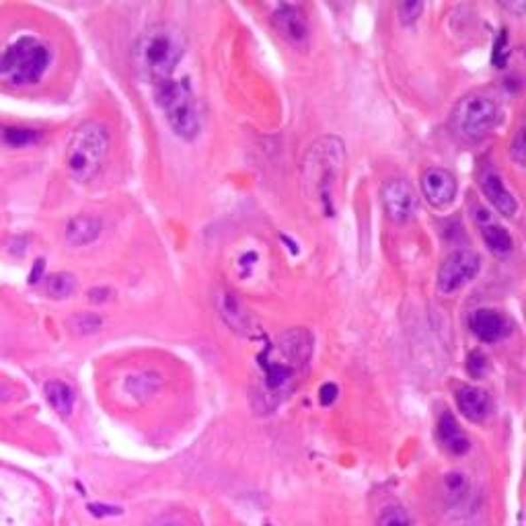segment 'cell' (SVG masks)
<instances>
[{"label": "cell", "mask_w": 526, "mask_h": 526, "mask_svg": "<svg viewBox=\"0 0 526 526\" xmlns=\"http://www.w3.org/2000/svg\"><path fill=\"white\" fill-rule=\"evenodd\" d=\"M313 356V337L307 329H290L259 354L262 397L270 409L280 405L301 381Z\"/></svg>", "instance_id": "6da1fadb"}, {"label": "cell", "mask_w": 526, "mask_h": 526, "mask_svg": "<svg viewBox=\"0 0 526 526\" xmlns=\"http://www.w3.org/2000/svg\"><path fill=\"white\" fill-rule=\"evenodd\" d=\"M185 54V37L173 25H153L136 42L132 60L140 79L153 82L154 87L171 79Z\"/></svg>", "instance_id": "7a4b0ae2"}, {"label": "cell", "mask_w": 526, "mask_h": 526, "mask_svg": "<svg viewBox=\"0 0 526 526\" xmlns=\"http://www.w3.org/2000/svg\"><path fill=\"white\" fill-rule=\"evenodd\" d=\"M109 146H112V138H109L106 123L95 120L82 122L75 130L64 153V167L70 177L79 184H89L90 179H95L106 165Z\"/></svg>", "instance_id": "3957f363"}, {"label": "cell", "mask_w": 526, "mask_h": 526, "mask_svg": "<svg viewBox=\"0 0 526 526\" xmlns=\"http://www.w3.org/2000/svg\"><path fill=\"white\" fill-rule=\"evenodd\" d=\"M343 165H346V151L335 136L317 140L304 159V184L310 187V196L319 200L327 216L334 212L335 184Z\"/></svg>", "instance_id": "277c9868"}, {"label": "cell", "mask_w": 526, "mask_h": 526, "mask_svg": "<svg viewBox=\"0 0 526 526\" xmlns=\"http://www.w3.org/2000/svg\"><path fill=\"white\" fill-rule=\"evenodd\" d=\"M50 68V50L34 35H21L0 50V82L29 87L43 79Z\"/></svg>", "instance_id": "5b68a950"}, {"label": "cell", "mask_w": 526, "mask_h": 526, "mask_svg": "<svg viewBox=\"0 0 526 526\" xmlns=\"http://www.w3.org/2000/svg\"><path fill=\"white\" fill-rule=\"evenodd\" d=\"M154 101L175 134L193 140L202 130V109L187 81L169 79L154 87Z\"/></svg>", "instance_id": "8992f818"}, {"label": "cell", "mask_w": 526, "mask_h": 526, "mask_svg": "<svg viewBox=\"0 0 526 526\" xmlns=\"http://www.w3.org/2000/svg\"><path fill=\"white\" fill-rule=\"evenodd\" d=\"M499 122L498 103L487 95H465L451 114L452 130L469 142L483 140Z\"/></svg>", "instance_id": "52a82bcc"}, {"label": "cell", "mask_w": 526, "mask_h": 526, "mask_svg": "<svg viewBox=\"0 0 526 526\" xmlns=\"http://www.w3.org/2000/svg\"><path fill=\"white\" fill-rule=\"evenodd\" d=\"M479 270H482V259L477 253L469 249L452 251L451 255L444 257L438 270V290L446 296L454 294L465 288L479 274Z\"/></svg>", "instance_id": "ba28073f"}, {"label": "cell", "mask_w": 526, "mask_h": 526, "mask_svg": "<svg viewBox=\"0 0 526 526\" xmlns=\"http://www.w3.org/2000/svg\"><path fill=\"white\" fill-rule=\"evenodd\" d=\"M381 204L391 223L404 224L415 214L418 198L409 181L397 177L385 181V185L381 187Z\"/></svg>", "instance_id": "9c48e42d"}, {"label": "cell", "mask_w": 526, "mask_h": 526, "mask_svg": "<svg viewBox=\"0 0 526 526\" xmlns=\"http://www.w3.org/2000/svg\"><path fill=\"white\" fill-rule=\"evenodd\" d=\"M421 193L434 208H446L457 198V179L448 169L430 167L421 175Z\"/></svg>", "instance_id": "30bf717a"}, {"label": "cell", "mask_w": 526, "mask_h": 526, "mask_svg": "<svg viewBox=\"0 0 526 526\" xmlns=\"http://www.w3.org/2000/svg\"><path fill=\"white\" fill-rule=\"evenodd\" d=\"M471 334L483 343H498L510 335V321L493 309H477L469 315Z\"/></svg>", "instance_id": "8fae6325"}, {"label": "cell", "mask_w": 526, "mask_h": 526, "mask_svg": "<svg viewBox=\"0 0 526 526\" xmlns=\"http://www.w3.org/2000/svg\"><path fill=\"white\" fill-rule=\"evenodd\" d=\"M479 185H482L483 196L490 200V204L506 218H514L518 212V202L508 187L504 184V177L496 169H485L479 177Z\"/></svg>", "instance_id": "7c38bea8"}, {"label": "cell", "mask_w": 526, "mask_h": 526, "mask_svg": "<svg viewBox=\"0 0 526 526\" xmlns=\"http://www.w3.org/2000/svg\"><path fill=\"white\" fill-rule=\"evenodd\" d=\"M271 23L278 34H280L286 42L292 45H304L309 40V21L302 15V11L294 9V6L284 4L271 15Z\"/></svg>", "instance_id": "4fadbf2b"}, {"label": "cell", "mask_w": 526, "mask_h": 526, "mask_svg": "<svg viewBox=\"0 0 526 526\" xmlns=\"http://www.w3.org/2000/svg\"><path fill=\"white\" fill-rule=\"evenodd\" d=\"M457 405L463 418H467L473 424L483 421L491 413V399L487 391L475 385H463L457 391Z\"/></svg>", "instance_id": "5bb4252c"}, {"label": "cell", "mask_w": 526, "mask_h": 526, "mask_svg": "<svg viewBox=\"0 0 526 526\" xmlns=\"http://www.w3.org/2000/svg\"><path fill=\"white\" fill-rule=\"evenodd\" d=\"M438 440L454 457H463L471 448L469 436H467L465 430H460L457 418L451 412H446V409L438 420Z\"/></svg>", "instance_id": "9a60e30c"}, {"label": "cell", "mask_w": 526, "mask_h": 526, "mask_svg": "<svg viewBox=\"0 0 526 526\" xmlns=\"http://www.w3.org/2000/svg\"><path fill=\"white\" fill-rule=\"evenodd\" d=\"M101 235V220L97 216H87V214H81L70 220L67 224V241L75 247L81 245H89L93 243L95 239H99Z\"/></svg>", "instance_id": "2e32d148"}, {"label": "cell", "mask_w": 526, "mask_h": 526, "mask_svg": "<svg viewBox=\"0 0 526 526\" xmlns=\"http://www.w3.org/2000/svg\"><path fill=\"white\" fill-rule=\"evenodd\" d=\"M45 399L50 401V405L54 407L62 418H68L76 404V395L73 391V387L62 381H50L48 385H45Z\"/></svg>", "instance_id": "e0dca14e"}, {"label": "cell", "mask_w": 526, "mask_h": 526, "mask_svg": "<svg viewBox=\"0 0 526 526\" xmlns=\"http://www.w3.org/2000/svg\"><path fill=\"white\" fill-rule=\"evenodd\" d=\"M482 237L483 243L490 247V251L496 255H508L514 249V239L510 237V232L496 223L482 224Z\"/></svg>", "instance_id": "ac0fdd59"}, {"label": "cell", "mask_w": 526, "mask_h": 526, "mask_svg": "<svg viewBox=\"0 0 526 526\" xmlns=\"http://www.w3.org/2000/svg\"><path fill=\"white\" fill-rule=\"evenodd\" d=\"M42 132L31 128H15V126H4L0 128V142L11 148H23L31 146L35 142H40Z\"/></svg>", "instance_id": "d6986e66"}, {"label": "cell", "mask_w": 526, "mask_h": 526, "mask_svg": "<svg viewBox=\"0 0 526 526\" xmlns=\"http://www.w3.org/2000/svg\"><path fill=\"white\" fill-rule=\"evenodd\" d=\"M75 276L64 274V271H60V274H51L48 278V282H45V292H48L51 298H68L75 292Z\"/></svg>", "instance_id": "ffe728a7"}, {"label": "cell", "mask_w": 526, "mask_h": 526, "mask_svg": "<svg viewBox=\"0 0 526 526\" xmlns=\"http://www.w3.org/2000/svg\"><path fill=\"white\" fill-rule=\"evenodd\" d=\"M220 310H223V313H220V315H223L224 319L232 313V317L226 323L232 325V327H235L237 331L243 329L245 323L249 325V319H247L245 313H237V310H241V307H239V302L235 301V296H232V294H224V302L220 304Z\"/></svg>", "instance_id": "44dd1931"}, {"label": "cell", "mask_w": 526, "mask_h": 526, "mask_svg": "<svg viewBox=\"0 0 526 526\" xmlns=\"http://www.w3.org/2000/svg\"><path fill=\"white\" fill-rule=\"evenodd\" d=\"M444 491H446V498L454 499V502H459L460 498H465L467 491H469V483H467L463 473H451V475H446Z\"/></svg>", "instance_id": "7402d4cb"}, {"label": "cell", "mask_w": 526, "mask_h": 526, "mask_svg": "<svg viewBox=\"0 0 526 526\" xmlns=\"http://www.w3.org/2000/svg\"><path fill=\"white\" fill-rule=\"evenodd\" d=\"M379 526H413L412 518L401 506H387L379 516Z\"/></svg>", "instance_id": "603a6c76"}, {"label": "cell", "mask_w": 526, "mask_h": 526, "mask_svg": "<svg viewBox=\"0 0 526 526\" xmlns=\"http://www.w3.org/2000/svg\"><path fill=\"white\" fill-rule=\"evenodd\" d=\"M508 58H510V42H508V35H506V31H502L498 37V42L493 43L491 62L496 64L498 68H504L506 62H508Z\"/></svg>", "instance_id": "cb8c5ba5"}, {"label": "cell", "mask_w": 526, "mask_h": 526, "mask_svg": "<svg viewBox=\"0 0 526 526\" xmlns=\"http://www.w3.org/2000/svg\"><path fill=\"white\" fill-rule=\"evenodd\" d=\"M101 317H97L93 313H84L73 319V329L79 331V334H95L97 329L101 327Z\"/></svg>", "instance_id": "d4e9b609"}, {"label": "cell", "mask_w": 526, "mask_h": 526, "mask_svg": "<svg viewBox=\"0 0 526 526\" xmlns=\"http://www.w3.org/2000/svg\"><path fill=\"white\" fill-rule=\"evenodd\" d=\"M421 11H424V3H412V0H407V3H401L397 6V12H399V19L404 25H412L420 19Z\"/></svg>", "instance_id": "484cf974"}, {"label": "cell", "mask_w": 526, "mask_h": 526, "mask_svg": "<svg viewBox=\"0 0 526 526\" xmlns=\"http://www.w3.org/2000/svg\"><path fill=\"white\" fill-rule=\"evenodd\" d=\"M487 368V358L485 356L475 349V352L469 354V358H467V370H469L471 376H475V379H482L483 373Z\"/></svg>", "instance_id": "4316f807"}, {"label": "cell", "mask_w": 526, "mask_h": 526, "mask_svg": "<svg viewBox=\"0 0 526 526\" xmlns=\"http://www.w3.org/2000/svg\"><path fill=\"white\" fill-rule=\"evenodd\" d=\"M510 154H512V159L518 162V165H522V162H524V134H522V128L518 130L516 136H514V142H512Z\"/></svg>", "instance_id": "83f0119b"}, {"label": "cell", "mask_w": 526, "mask_h": 526, "mask_svg": "<svg viewBox=\"0 0 526 526\" xmlns=\"http://www.w3.org/2000/svg\"><path fill=\"white\" fill-rule=\"evenodd\" d=\"M319 397H321L323 405L334 404V401L337 399V387L334 385V382H325V385L321 387V391H319Z\"/></svg>", "instance_id": "f1b7e54d"}, {"label": "cell", "mask_w": 526, "mask_h": 526, "mask_svg": "<svg viewBox=\"0 0 526 526\" xmlns=\"http://www.w3.org/2000/svg\"><path fill=\"white\" fill-rule=\"evenodd\" d=\"M169 526H175V524H169Z\"/></svg>", "instance_id": "f546056e"}]
</instances>
